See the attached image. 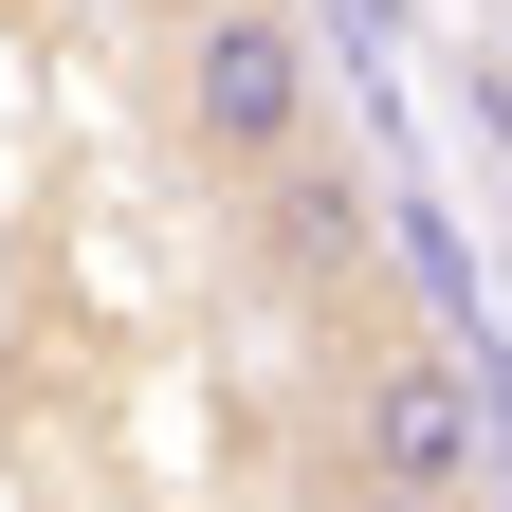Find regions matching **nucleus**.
Returning a JSON list of instances; mask_svg holds the SVG:
<instances>
[{
    "instance_id": "obj_1",
    "label": "nucleus",
    "mask_w": 512,
    "mask_h": 512,
    "mask_svg": "<svg viewBox=\"0 0 512 512\" xmlns=\"http://www.w3.org/2000/svg\"><path fill=\"white\" fill-rule=\"evenodd\" d=\"M311 128H330V55H311L293 0H183V37H165V147L238 202V183L275 147H311Z\"/></svg>"
},
{
    "instance_id": "obj_2",
    "label": "nucleus",
    "mask_w": 512,
    "mask_h": 512,
    "mask_svg": "<svg viewBox=\"0 0 512 512\" xmlns=\"http://www.w3.org/2000/svg\"><path fill=\"white\" fill-rule=\"evenodd\" d=\"M330 439H348V494L366 512H476V384H458V330H366L348 384H330Z\"/></svg>"
},
{
    "instance_id": "obj_3",
    "label": "nucleus",
    "mask_w": 512,
    "mask_h": 512,
    "mask_svg": "<svg viewBox=\"0 0 512 512\" xmlns=\"http://www.w3.org/2000/svg\"><path fill=\"white\" fill-rule=\"evenodd\" d=\"M238 256H256V293H293V311H330L366 293V256H384V202H366V165L311 128V147H275L238 183Z\"/></svg>"
}]
</instances>
